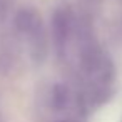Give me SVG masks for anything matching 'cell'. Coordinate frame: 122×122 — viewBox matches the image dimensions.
I'll list each match as a JSON object with an SVG mask.
<instances>
[{"label": "cell", "mask_w": 122, "mask_h": 122, "mask_svg": "<svg viewBox=\"0 0 122 122\" xmlns=\"http://www.w3.org/2000/svg\"><path fill=\"white\" fill-rule=\"evenodd\" d=\"M72 30H74L72 15L65 9L55 10L54 17H52V39H54V45L59 54H62L65 50L67 42L72 35Z\"/></svg>", "instance_id": "cell-1"}, {"label": "cell", "mask_w": 122, "mask_h": 122, "mask_svg": "<svg viewBox=\"0 0 122 122\" xmlns=\"http://www.w3.org/2000/svg\"><path fill=\"white\" fill-rule=\"evenodd\" d=\"M57 122H70V120H57Z\"/></svg>", "instance_id": "cell-6"}, {"label": "cell", "mask_w": 122, "mask_h": 122, "mask_svg": "<svg viewBox=\"0 0 122 122\" xmlns=\"http://www.w3.org/2000/svg\"><path fill=\"white\" fill-rule=\"evenodd\" d=\"M50 97H52V99H50L52 107H54L55 110H65V109L69 107V104H70L72 94H70V89H69L65 84L59 82V84L54 85Z\"/></svg>", "instance_id": "cell-4"}, {"label": "cell", "mask_w": 122, "mask_h": 122, "mask_svg": "<svg viewBox=\"0 0 122 122\" xmlns=\"http://www.w3.org/2000/svg\"><path fill=\"white\" fill-rule=\"evenodd\" d=\"M27 39L30 40V52H32L34 60L42 62V60L45 59L47 49H49V45H47V35H45L44 25L39 24V25L27 35Z\"/></svg>", "instance_id": "cell-3"}, {"label": "cell", "mask_w": 122, "mask_h": 122, "mask_svg": "<svg viewBox=\"0 0 122 122\" xmlns=\"http://www.w3.org/2000/svg\"><path fill=\"white\" fill-rule=\"evenodd\" d=\"M5 10H7L5 0H0V24H2V20H4V17H5Z\"/></svg>", "instance_id": "cell-5"}, {"label": "cell", "mask_w": 122, "mask_h": 122, "mask_svg": "<svg viewBox=\"0 0 122 122\" xmlns=\"http://www.w3.org/2000/svg\"><path fill=\"white\" fill-rule=\"evenodd\" d=\"M39 24H42L39 14H37L34 9H29V7L20 9V10L15 14V19H14V25H15L17 32L22 34V35H25V37H27Z\"/></svg>", "instance_id": "cell-2"}]
</instances>
